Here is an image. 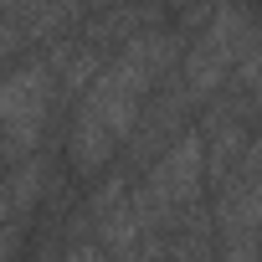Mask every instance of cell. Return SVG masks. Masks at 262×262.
Segmentation results:
<instances>
[{"mask_svg":"<svg viewBox=\"0 0 262 262\" xmlns=\"http://www.w3.org/2000/svg\"><path fill=\"white\" fill-rule=\"evenodd\" d=\"M41 113H47V72H41V62L16 67L11 82H6V134H11V160H21V149L31 144V134L41 128Z\"/></svg>","mask_w":262,"mask_h":262,"instance_id":"2","label":"cell"},{"mask_svg":"<svg viewBox=\"0 0 262 262\" xmlns=\"http://www.w3.org/2000/svg\"><path fill=\"white\" fill-rule=\"evenodd\" d=\"M165 41L160 36H139V41H128L123 57L98 72V82L88 88L82 108H77V128H72V160L77 165H103L113 155V144L134 128V113L144 103V88L155 82V72L165 67Z\"/></svg>","mask_w":262,"mask_h":262,"instance_id":"1","label":"cell"}]
</instances>
